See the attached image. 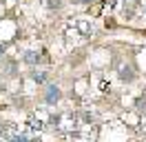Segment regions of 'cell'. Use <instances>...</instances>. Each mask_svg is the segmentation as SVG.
<instances>
[{"mask_svg":"<svg viewBox=\"0 0 146 142\" xmlns=\"http://www.w3.org/2000/svg\"><path fill=\"white\" fill-rule=\"evenodd\" d=\"M44 98H46V102H49V104L58 102V100H60V89L55 87V84H49V87H46V93H44Z\"/></svg>","mask_w":146,"mask_h":142,"instance_id":"6da1fadb","label":"cell"},{"mask_svg":"<svg viewBox=\"0 0 146 142\" xmlns=\"http://www.w3.org/2000/svg\"><path fill=\"white\" fill-rule=\"evenodd\" d=\"M25 62H29V64H38V62H40V53H38V51H27V53H25Z\"/></svg>","mask_w":146,"mask_h":142,"instance_id":"7a4b0ae2","label":"cell"},{"mask_svg":"<svg viewBox=\"0 0 146 142\" xmlns=\"http://www.w3.org/2000/svg\"><path fill=\"white\" fill-rule=\"evenodd\" d=\"M33 80H36L38 84H42L46 80V73H42V71H33Z\"/></svg>","mask_w":146,"mask_h":142,"instance_id":"3957f363","label":"cell"},{"mask_svg":"<svg viewBox=\"0 0 146 142\" xmlns=\"http://www.w3.org/2000/svg\"><path fill=\"white\" fill-rule=\"evenodd\" d=\"M119 76H122V80H133V71H131V67L122 69V71H119Z\"/></svg>","mask_w":146,"mask_h":142,"instance_id":"277c9868","label":"cell"},{"mask_svg":"<svg viewBox=\"0 0 146 142\" xmlns=\"http://www.w3.org/2000/svg\"><path fill=\"white\" fill-rule=\"evenodd\" d=\"M11 142H31V140H29L27 135H18V133H16V135H13V140H11Z\"/></svg>","mask_w":146,"mask_h":142,"instance_id":"5b68a950","label":"cell"},{"mask_svg":"<svg viewBox=\"0 0 146 142\" xmlns=\"http://www.w3.org/2000/svg\"><path fill=\"white\" fill-rule=\"evenodd\" d=\"M49 7H60V0H49Z\"/></svg>","mask_w":146,"mask_h":142,"instance_id":"8992f818","label":"cell"},{"mask_svg":"<svg viewBox=\"0 0 146 142\" xmlns=\"http://www.w3.org/2000/svg\"><path fill=\"white\" fill-rule=\"evenodd\" d=\"M2 53H5V47H2V44H0V56H2Z\"/></svg>","mask_w":146,"mask_h":142,"instance_id":"52a82bcc","label":"cell"},{"mask_svg":"<svg viewBox=\"0 0 146 142\" xmlns=\"http://www.w3.org/2000/svg\"><path fill=\"white\" fill-rule=\"evenodd\" d=\"M78 2H89V0H78Z\"/></svg>","mask_w":146,"mask_h":142,"instance_id":"ba28073f","label":"cell"}]
</instances>
